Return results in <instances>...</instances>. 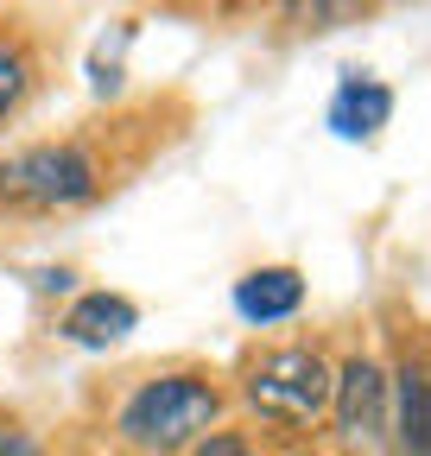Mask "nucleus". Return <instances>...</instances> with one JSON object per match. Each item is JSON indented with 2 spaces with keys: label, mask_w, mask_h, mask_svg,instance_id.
<instances>
[{
  "label": "nucleus",
  "mask_w": 431,
  "mask_h": 456,
  "mask_svg": "<svg viewBox=\"0 0 431 456\" xmlns=\"http://www.w3.org/2000/svg\"><path fill=\"white\" fill-rule=\"evenodd\" d=\"M216 412H223V393H216L209 380H197V374H159V380H146L127 399L121 431H127L134 450L166 456V450H184L191 437H203L216 425Z\"/></svg>",
  "instance_id": "1"
},
{
  "label": "nucleus",
  "mask_w": 431,
  "mask_h": 456,
  "mask_svg": "<svg viewBox=\"0 0 431 456\" xmlns=\"http://www.w3.org/2000/svg\"><path fill=\"white\" fill-rule=\"evenodd\" d=\"M330 399H337V419H343V437L349 444H381L387 437V374L374 368L368 355H355L337 374Z\"/></svg>",
  "instance_id": "4"
},
{
  "label": "nucleus",
  "mask_w": 431,
  "mask_h": 456,
  "mask_svg": "<svg viewBox=\"0 0 431 456\" xmlns=\"http://www.w3.org/2000/svg\"><path fill=\"white\" fill-rule=\"evenodd\" d=\"M330 387H337V374L323 368V355L280 349V355H266L248 374V406L260 419H273V425H311L323 406H330Z\"/></svg>",
  "instance_id": "3"
},
{
  "label": "nucleus",
  "mask_w": 431,
  "mask_h": 456,
  "mask_svg": "<svg viewBox=\"0 0 431 456\" xmlns=\"http://www.w3.org/2000/svg\"><path fill=\"white\" fill-rule=\"evenodd\" d=\"M127 38H134V26H115V38H102L89 51V89L95 95H115L121 89V51H127Z\"/></svg>",
  "instance_id": "9"
},
{
  "label": "nucleus",
  "mask_w": 431,
  "mask_h": 456,
  "mask_svg": "<svg viewBox=\"0 0 431 456\" xmlns=\"http://www.w3.org/2000/svg\"><path fill=\"white\" fill-rule=\"evenodd\" d=\"M20 95H26V57L13 45H0V121L20 108Z\"/></svg>",
  "instance_id": "11"
},
{
  "label": "nucleus",
  "mask_w": 431,
  "mask_h": 456,
  "mask_svg": "<svg viewBox=\"0 0 431 456\" xmlns=\"http://www.w3.org/2000/svg\"><path fill=\"white\" fill-rule=\"evenodd\" d=\"M400 450L406 456H431V368L412 362L400 374Z\"/></svg>",
  "instance_id": "8"
},
{
  "label": "nucleus",
  "mask_w": 431,
  "mask_h": 456,
  "mask_svg": "<svg viewBox=\"0 0 431 456\" xmlns=\"http://www.w3.org/2000/svg\"><path fill=\"white\" fill-rule=\"evenodd\" d=\"M102 191V171L83 146H26L0 165V203L7 209H77Z\"/></svg>",
  "instance_id": "2"
},
{
  "label": "nucleus",
  "mask_w": 431,
  "mask_h": 456,
  "mask_svg": "<svg viewBox=\"0 0 431 456\" xmlns=\"http://www.w3.org/2000/svg\"><path fill=\"white\" fill-rule=\"evenodd\" d=\"M134 323H140V311H134L127 298H115V292H89V298L70 305L64 336L77 342V349H108V342H121Z\"/></svg>",
  "instance_id": "7"
},
{
  "label": "nucleus",
  "mask_w": 431,
  "mask_h": 456,
  "mask_svg": "<svg viewBox=\"0 0 431 456\" xmlns=\"http://www.w3.org/2000/svg\"><path fill=\"white\" fill-rule=\"evenodd\" d=\"M0 456H38V444H32L26 431H7V425H0Z\"/></svg>",
  "instance_id": "13"
},
{
  "label": "nucleus",
  "mask_w": 431,
  "mask_h": 456,
  "mask_svg": "<svg viewBox=\"0 0 431 456\" xmlns=\"http://www.w3.org/2000/svg\"><path fill=\"white\" fill-rule=\"evenodd\" d=\"M387 114H394V89L362 77V70H349L343 89H337V102H330V134L337 140H374L387 127Z\"/></svg>",
  "instance_id": "5"
},
{
  "label": "nucleus",
  "mask_w": 431,
  "mask_h": 456,
  "mask_svg": "<svg viewBox=\"0 0 431 456\" xmlns=\"http://www.w3.org/2000/svg\"><path fill=\"white\" fill-rule=\"evenodd\" d=\"M286 13H292L298 26H311V32H330V26L368 13V0H286Z\"/></svg>",
  "instance_id": "10"
},
{
  "label": "nucleus",
  "mask_w": 431,
  "mask_h": 456,
  "mask_svg": "<svg viewBox=\"0 0 431 456\" xmlns=\"http://www.w3.org/2000/svg\"><path fill=\"white\" fill-rule=\"evenodd\" d=\"M191 456H254V444H248L241 431H209V437H203Z\"/></svg>",
  "instance_id": "12"
},
{
  "label": "nucleus",
  "mask_w": 431,
  "mask_h": 456,
  "mask_svg": "<svg viewBox=\"0 0 431 456\" xmlns=\"http://www.w3.org/2000/svg\"><path fill=\"white\" fill-rule=\"evenodd\" d=\"M305 305V279L292 273V266H260V273H248L241 285H235V311L248 317V323H280V317H292Z\"/></svg>",
  "instance_id": "6"
}]
</instances>
